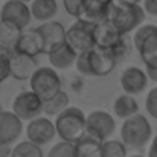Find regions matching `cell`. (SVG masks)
I'll use <instances>...</instances> for the list:
<instances>
[{"label": "cell", "instance_id": "cell-1", "mask_svg": "<svg viewBox=\"0 0 157 157\" xmlns=\"http://www.w3.org/2000/svg\"><path fill=\"white\" fill-rule=\"evenodd\" d=\"M147 11L140 3H134L130 0H113L110 8L108 20L122 32L128 34L136 31L145 20Z\"/></svg>", "mask_w": 157, "mask_h": 157}, {"label": "cell", "instance_id": "cell-2", "mask_svg": "<svg viewBox=\"0 0 157 157\" xmlns=\"http://www.w3.org/2000/svg\"><path fill=\"white\" fill-rule=\"evenodd\" d=\"M87 114L78 107H67L55 119L56 133L61 140L76 142L86 134Z\"/></svg>", "mask_w": 157, "mask_h": 157}, {"label": "cell", "instance_id": "cell-3", "mask_svg": "<svg viewBox=\"0 0 157 157\" xmlns=\"http://www.w3.org/2000/svg\"><path fill=\"white\" fill-rule=\"evenodd\" d=\"M151 136H153V127L144 114L136 113L124 119V124L121 127V137L127 147H131L134 150H142L148 145Z\"/></svg>", "mask_w": 157, "mask_h": 157}, {"label": "cell", "instance_id": "cell-4", "mask_svg": "<svg viewBox=\"0 0 157 157\" xmlns=\"http://www.w3.org/2000/svg\"><path fill=\"white\" fill-rule=\"evenodd\" d=\"M31 90H34L43 101L53 98L56 93L63 90L61 78L51 67H38L29 79Z\"/></svg>", "mask_w": 157, "mask_h": 157}, {"label": "cell", "instance_id": "cell-5", "mask_svg": "<svg viewBox=\"0 0 157 157\" xmlns=\"http://www.w3.org/2000/svg\"><path fill=\"white\" fill-rule=\"evenodd\" d=\"M95 25L96 23L76 18V21L67 29L66 40L78 53L87 52L96 46L95 44Z\"/></svg>", "mask_w": 157, "mask_h": 157}, {"label": "cell", "instance_id": "cell-6", "mask_svg": "<svg viewBox=\"0 0 157 157\" xmlns=\"http://www.w3.org/2000/svg\"><path fill=\"white\" fill-rule=\"evenodd\" d=\"M12 111L23 121H31L44 113V101L34 92H21L12 101Z\"/></svg>", "mask_w": 157, "mask_h": 157}, {"label": "cell", "instance_id": "cell-7", "mask_svg": "<svg viewBox=\"0 0 157 157\" xmlns=\"http://www.w3.org/2000/svg\"><path fill=\"white\" fill-rule=\"evenodd\" d=\"M133 44L137 49L142 61L147 63L148 59L157 56V26L156 25H140L134 35Z\"/></svg>", "mask_w": 157, "mask_h": 157}, {"label": "cell", "instance_id": "cell-8", "mask_svg": "<svg viewBox=\"0 0 157 157\" xmlns=\"http://www.w3.org/2000/svg\"><path fill=\"white\" fill-rule=\"evenodd\" d=\"M116 130V122L113 116L104 110H95L87 114V124H86V133L99 139L107 140Z\"/></svg>", "mask_w": 157, "mask_h": 157}, {"label": "cell", "instance_id": "cell-9", "mask_svg": "<svg viewBox=\"0 0 157 157\" xmlns=\"http://www.w3.org/2000/svg\"><path fill=\"white\" fill-rule=\"evenodd\" d=\"M56 127L55 122H52L48 117H35L28 121V127H26V136L31 142L43 147L46 144H49L53 137L56 136Z\"/></svg>", "mask_w": 157, "mask_h": 157}, {"label": "cell", "instance_id": "cell-10", "mask_svg": "<svg viewBox=\"0 0 157 157\" xmlns=\"http://www.w3.org/2000/svg\"><path fill=\"white\" fill-rule=\"evenodd\" d=\"M31 18H32L31 6H28V3L23 0H8L3 3L0 9V20L15 23L21 29L28 28Z\"/></svg>", "mask_w": 157, "mask_h": 157}, {"label": "cell", "instance_id": "cell-11", "mask_svg": "<svg viewBox=\"0 0 157 157\" xmlns=\"http://www.w3.org/2000/svg\"><path fill=\"white\" fill-rule=\"evenodd\" d=\"M148 73L147 70H142L136 66H130L127 67L122 73H121V87L125 93H130V95H140L147 86H148Z\"/></svg>", "mask_w": 157, "mask_h": 157}, {"label": "cell", "instance_id": "cell-12", "mask_svg": "<svg viewBox=\"0 0 157 157\" xmlns=\"http://www.w3.org/2000/svg\"><path fill=\"white\" fill-rule=\"evenodd\" d=\"M21 121L14 111L0 110V145H11L20 137L23 131Z\"/></svg>", "mask_w": 157, "mask_h": 157}, {"label": "cell", "instance_id": "cell-13", "mask_svg": "<svg viewBox=\"0 0 157 157\" xmlns=\"http://www.w3.org/2000/svg\"><path fill=\"white\" fill-rule=\"evenodd\" d=\"M43 37L44 41V53L48 55L49 52L55 51L56 48H59L63 43H66V35H67V29H64V26L58 21H43L38 28H37Z\"/></svg>", "mask_w": 157, "mask_h": 157}, {"label": "cell", "instance_id": "cell-14", "mask_svg": "<svg viewBox=\"0 0 157 157\" xmlns=\"http://www.w3.org/2000/svg\"><path fill=\"white\" fill-rule=\"evenodd\" d=\"M9 55H11V76L18 79V81L31 79L34 72L38 69L35 56H31L28 53H21L18 51H14Z\"/></svg>", "mask_w": 157, "mask_h": 157}, {"label": "cell", "instance_id": "cell-15", "mask_svg": "<svg viewBox=\"0 0 157 157\" xmlns=\"http://www.w3.org/2000/svg\"><path fill=\"white\" fill-rule=\"evenodd\" d=\"M89 58H90L93 76H107L117 64L113 53L108 49L98 48V46H95L93 49L89 51Z\"/></svg>", "mask_w": 157, "mask_h": 157}, {"label": "cell", "instance_id": "cell-16", "mask_svg": "<svg viewBox=\"0 0 157 157\" xmlns=\"http://www.w3.org/2000/svg\"><path fill=\"white\" fill-rule=\"evenodd\" d=\"M124 37H125V34H122L110 20H104V21L95 25V44L98 48L111 49Z\"/></svg>", "mask_w": 157, "mask_h": 157}, {"label": "cell", "instance_id": "cell-17", "mask_svg": "<svg viewBox=\"0 0 157 157\" xmlns=\"http://www.w3.org/2000/svg\"><path fill=\"white\" fill-rule=\"evenodd\" d=\"M15 51L21 53H28L31 56H37L40 53H44V41H43L40 31L37 28L29 29V31H23Z\"/></svg>", "mask_w": 157, "mask_h": 157}, {"label": "cell", "instance_id": "cell-18", "mask_svg": "<svg viewBox=\"0 0 157 157\" xmlns=\"http://www.w3.org/2000/svg\"><path fill=\"white\" fill-rule=\"evenodd\" d=\"M111 3L113 0H84V9L79 18L92 23H101L104 20H108Z\"/></svg>", "mask_w": 157, "mask_h": 157}, {"label": "cell", "instance_id": "cell-19", "mask_svg": "<svg viewBox=\"0 0 157 157\" xmlns=\"http://www.w3.org/2000/svg\"><path fill=\"white\" fill-rule=\"evenodd\" d=\"M78 55H79V53L76 52L67 41L63 43V44H61L59 48H56L55 51L48 53L52 67L61 69V70H67V69H70L73 64H76Z\"/></svg>", "mask_w": 157, "mask_h": 157}, {"label": "cell", "instance_id": "cell-20", "mask_svg": "<svg viewBox=\"0 0 157 157\" xmlns=\"http://www.w3.org/2000/svg\"><path fill=\"white\" fill-rule=\"evenodd\" d=\"M25 29H21L20 26H17L15 23L6 21V20H0V49L6 51V52H14L18 40L21 37V32Z\"/></svg>", "mask_w": 157, "mask_h": 157}, {"label": "cell", "instance_id": "cell-21", "mask_svg": "<svg viewBox=\"0 0 157 157\" xmlns=\"http://www.w3.org/2000/svg\"><path fill=\"white\" fill-rule=\"evenodd\" d=\"M75 157H104L102 140L86 133L75 142Z\"/></svg>", "mask_w": 157, "mask_h": 157}, {"label": "cell", "instance_id": "cell-22", "mask_svg": "<svg viewBox=\"0 0 157 157\" xmlns=\"http://www.w3.org/2000/svg\"><path fill=\"white\" fill-rule=\"evenodd\" d=\"M31 12L35 20H38L41 23L49 21L58 12V3H56V0H32Z\"/></svg>", "mask_w": 157, "mask_h": 157}, {"label": "cell", "instance_id": "cell-23", "mask_svg": "<svg viewBox=\"0 0 157 157\" xmlns=\"http://www.w3.org/2000/svg\"><path fill=\"white\" fill-rule=\"evenodd\" d=\"M113 111L117 117H122V119H127L136 113H139V104H137V99L134 98V95H130V93H125V95H121L116 98L114 104H113Z\"/></svg>", "mask_w": 157, "mask_h": 157}, {"label": "cell", "instance_id": "cell-24", "mask_svg": "<svg viewBox=\"0 0 157 157\" xmlns=\"http://www.w3.org/2000/svg\"><path fill=\"white\" fill-rule=\"evenodd\" d=\"M70 105V98L69 95L61 90L59 93H56L53 98L44 101V113L49 116H58L59 113H63L67 107Z\"/></svg>", "mask_w": 157, "mask_h": 157}, {"label": "cell", "instance_id": "cell-25", "mask_svg": "<svg viewBox=\"0 0 157 157\" xmlns=\"http://www.w3.org/2000/svg\"><path fill=\"white\" fill-rule=\"evenodd\" d=\"M11 157H44L41 147L31 142L29 139L25 142H20L15 145V148L11 151Z\"/></svg>", "mask_w": 157, "mask_h": 157}, {"label": "cell", "instance_id": "cell-26", "mask_svg": "<svg viewBox=\"0 0 157 157\" xmlns=\"http://www.w3.org/2000/svg\"><path fill=\"white\" fill-rule=\"evenodd\" d=\"M102 153L104 157H127V145L119 140H111V139H107L102 142Z\"/></svg>", "mask_w": 157, "mask_h": 157}, {"label": "cell", "instance_id": "cell-27", "mask_svg": "<svg viewBox=\"0 0 157 157\" xmlns=\"http://www.w3.org/2000/svg\"><path fill=\"white\" fill-rule=\"evenodd\" d=\"M48 157H75V142L63 140L55 144L48 153Z\"/></svg>", "mask_w": 157, "mask_h": 157}, {"label": "cell", "instance_id": "cell-28", "mask_svg": "<svg viewBox=\"0 0 157 157\" xmlns=\"http://www.w3.org/2000/svg\"><path fill=\"white\" fill-rule=\"evenodd\" d=\"M108 51L113 53V56H114V59H116L117 63L124 61V59L130 55V44H128V41H127V35H125L116 46H113V48L108 49Z\"/></svg>", "mask_w": 157, "mask_h": 157}, {"label": "cell", "instance_id": "cell-29", "mask_svg": "<svg viewBox=\"0 0 157 157\" xmlns=\"http://www.w3.org/2000/svg\"><path fill=\"white\" fill-rule=\"evenodd\" d=\"M11 76V55L0 49V84Z\"/></svg>", "mask_w": 157, "mask_h": 157}, {"label": "cell", "instance_id": "cell-30", "mask_svg": "<svg viewBox=\"0 0 157 157\" xmlns=\"http://www.w3.org/2000/svg\"><path fill=\"white\" fill-rule=\"evenodd\" d=\"M64 9L67 11L69 15L79 18L84 9V0H63Z\"/></svg>", "mask_w": 157, "mask_h": 157}, {"label": "cell", "instance_id": "cell-31", "mask_svg": "<svg viewBox=\"0 0 157 157\" xmlns=\"http://www.w3.org/2000/svg\"><path fill=\"white\" fill-rule=\"evenodd\" d=\"M76 70H78L79 73L86 75V76H93V73H92V66H90V58H89V51L78 55Z\"/></svg>", "mask_w": 157, "mask_h": 157}, {"label": "cell", "instance_id": "cell-32", "mask_svg": "<svg viewBox=\"0 0 157 157\" xmlns=\"http://www.w3.org/2000/svg\"><path fill=\"white\" fill-rule=\"evenodd\" d=\"M145 108L151 117L157 121V87L151 89L145 98Z\"/></svg>", "mask_w": 157, "mask_h": 157}, {"label": "cell", "instance_id": "cell-33", "mask_svg": "<svg viewBox=\"0 0 157 157\" xmlns=\"http://www.w3.org/2000/svg\"><path fill=\"white\" fill-rule=\"evenodd\" d=\"M144 8L147 14L157 17V0H144Z\"/></svg>", "mask_w": 157, "mask_h": 157}, {"label": "cell", "instance_id": "cell-34", "mask_svg": "<svg viewBox=\"0 0 157 157\" xmlns=\"http://www.w3.org/2000/svg\"><path fill=\"white\" fill-rule=\"evenodd\" d=\"M148 157H157V136L151 140L150 151H148Z\"/></svg>", "mask_w": 157, "mask_h": 157}, {"label": "cell", "instance_id": "cell-35", "mask_svg": "<svg viewBox=\"0 0 157 157\" xmlns=\"http://www.w3.org/2000/svg\"><path fill=\"white\" fill-rule=\"evenodd\" d=\"M130 2H134V3H140V2H144V0H130Z\"/></svg>", "mask_w": 157, "mask_h": 157}, {"label": "cell", "instance_id": "cell-36", "mask_svg": "<svg viewBox=\"0 0 157 157\" xmlns=\"http://www.w3.org/2000/svg\"><path fill=\"white\" fill-rule=\"evenodd\" d=\"M131 157H145V156H140V154H136V156H131Z\"/></svg>", "mask_w": 157, "mask_h": 157}, {"label": "cell", "instance_id": "cell-37", "mask_svg": "<svg viewBox=\"0 0 157 157\" xmlns=\"http://www.w3.org/2000/svg\"><path fill=\"white\" fill-rule=\"evenodd\" d=\"M23 2H32V0H23Z\"/></svg>", "mask_w": 157, "mask_h": 157}]
</instances>
